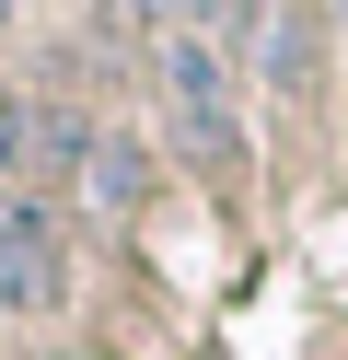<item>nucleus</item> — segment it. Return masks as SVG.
Returning a JSON list of instances; mask_svg holds the SVG:
<instances>
[{"instance_id":"obj_1","label":"nucleus","mask_w":348,"mask_h":360,"mask_svg":"<svg viewBox=\"0 0 348 360\" xmlns=\"http://www.w3.org/2000/svg\"><path fill=\"white\" fill-rule=\"evenodd\" d=\"M70 302V233L46 198H0V314H58Z\"/></svg>"},{"instance_id":"obj_2","label":"nucleus","mask_w":348,"mask_h":360,"mask_svg":"<svg viewBox=\"0 0 348 360\" xmlns=\"http://www.w3.org/2000/svg\"><path fill=\"white\" fill-rule=\"evenodd\" d=\"M162 94H174V117H186V140H198V151H244V117H232V58L209 47V35H174Z\"/></svg>"},{"instance_id":"obj_3","label":"nucleus","mask_w":348,"mask_h":360,"mask_svg":"<svg viewBox=\"0 0 348 360\" xmlns=\"http://www.w3.org/2000/svg\"><path fill=\"white\" fill-rule=\"evenodd\" d=\"M82 186L105 198V210H128V198H139V140H93V163H82Z\"/></svg>"},{"instance_id":"obj_4","label":"nucleus","mask_w":348,"mask_h":360,"mask_svg":"<svg viewBox=\"0 0 348 360\" xmlns=\"http://www.w3.org/2000/svg\"><path fill=\"white\" fill-rule=\"evenodd\" d=\"M0 326H12V314H0Z\"/></svg>"}]
</instances>
